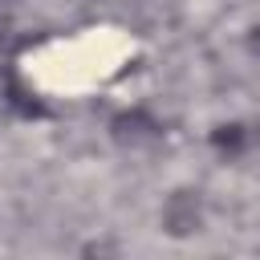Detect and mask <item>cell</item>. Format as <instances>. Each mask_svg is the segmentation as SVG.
<instances>
[{"mask_svg": "<svg viewBox=\"0 0 260 260\" xmlns=\"http://www.w3.org/2000/svg\"><path fill=\"white\" fill-rule=\"evenodd\" d=\"M158 232L175 244L195 240L207 232V199L199 187H175L158 203Z\"/></svg>", "mask_w": 260, "mask_h": 260, "instance_id": "1", "label": "cell"}, {"mask_svg": "<svg viewBox=\"0 0 260 260\" xmlns=\"http://www.w3.org/2000/svg\"><path fill=\"white\" fill-rule=\"evenodd\" d=\"M110 138H114L118 146H146V142L158 138V126H154L142 110H126V114H118V118L110 122Z\"/></svg>", "mask_w": 260, "mask_h": 260, "instance_id": "2", "label": "cell"}, {"mask_svg": "<svg viewBox=\"0 0 260 260\" xmlns=\"http://www.w3.org/2000/svg\"><path fill=\"white\" fill-rule=\"evenodd\" d=\"M244 45H248V53H252V57H260V24H252V28L244 32Z\"/></svg>", "mask_w": 260, "mask_h": 260, "instance_id": "3", "label": "cell"}]
</instances>
